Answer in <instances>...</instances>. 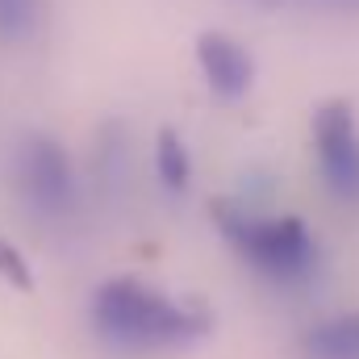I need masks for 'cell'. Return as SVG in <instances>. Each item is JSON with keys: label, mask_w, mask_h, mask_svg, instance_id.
<instances>
[{"label": "cell", "mask_w": 359, "mask_h": 359, "mask_svg": "<svg viewBox=\"0 0 359 359\" xmlns=\"http://www.w3.org/2000/svg\"><path fill=\"white\" fill-rule=\"evenodd\" d=\"M284 4H297V8H318V13H359V0H280Z\"/></svg>", "instance_id": "cell-10"}, {"label": "cell", "mask_w": 359, "mask_h": 359, "mask_svg": "<svg viewBox=\"0 0 359 359\" xmlns=\"http://www.w3.org/2000/svg\"><path fill=\"white\" fill-rule=\"evenodd\" d=\"M0 276H4L8 284H17V288H29V284H34V276L25 268L21 251H17L13 243H4V238H0Z\"/></svg>", "instance_id": "cell-9"}, {"label": "cell", "mask_w": 359, "mask_h": 359, "mask_svg": "<svg viewBox=\"0 0 359 359\" xmlns=\"http://www.w3.org/2000/svg\"><path fill=\"white\" fill-rule=\"evenodd\" d=\"M92 330L121 355H159L205 339L209 313L142 280H109L92 297Z\"/></svg>", "instance_id": "cell-1"}, {"label": "cell", "mask_w": 359, "mask_h": 359, "mask_svg": "<svg viewBox=\"0 0 359 359\" xmlns=\"http://www.w3.org/2000/svg\"><path fill=\"white\" fill-rule=\"evenodd\" d=\"M17 192L42 217H63L76 205V172H72L67 151L55 138L34 134V138L21 142V151H17Z\"/></svg>", "instance_id": "cell-3"}, {"label": "cell", "mask_w": 359, "mask_h": 359, "mask_svg": "<svg viewBox=\"0 0 359 359\" xmlns=\"http://www.w3.org/2000/svg\"><path fill=\"white\" fill-rule=\"evenodd\" d=\"M305 359H359V313H339L330 322H318L301 339Z\"/></svg>", "instance_id": "cell-6"}, {"label": "cell", "mask_w": 359, "mask_h": 359, "mask_svg": "<svg viewBox=\"0 0 359 359\" xmlns=\"http://www.w3.org/2000/svg\"><path fill=\"white\" fill-rule=\"evenodd\" d=\"M196 63L205 72V84L213 88V96H222V100H238V96H247L251 84H255V59L230 34H217V29L201 34L196 38Z\"/></svg>", "instance_id": "cell-5"}, {"label": "cell", "mask_w": 359, "mask_h": 359, "mask_svg": "<svg viewBox=\"0 0 359 359\" xmlns=\"http://www.w3.org/2000/svg\"><path fill=\"white\" fill-rule=\"evenodd\" d=\"M42 0H0V42H25L38 29Z\"/></svg>", "instance_id": "cell-7"}, {"label": "cell", "mask_w": 359, "mask_h": 359, "mask_svg": "<svg viewBox=\"0 0 359 359\" xmlns=\"http://www.w3.org/2000/svg\"><path fill=\"white\" fill-rule=\"evenodd\" d=\"M217 226L234 251L276 284H305L318 276V243L301 217H255L217 205Z\"/></svg>", "instance_id": "cell-2"}, {"label": "cell", "mask_w": 359, "mask_h": 359, "mask_svg": "<svg viewBox=\"0 0 359 359\" xmlns=\"http://www.w3.org/2000/svg\"><path fill=\"white\" fill-rule=\"evenodd\" d=\"M313 155L326 188L355 205L359 201V121L347 100H326L313 113Z\"/></svg>", "instance_id": "cell-4"}, {"label": "cell", "mask_w": 359, "mask_h": 359, "mask_svg": "<svg viewBox=\"0 0 359 359\" xmlns=\"http://www.w3.org/2000/svg\"><path fill=\"white\" fill-rule=\"evenodd\" d=\"M188 151H184V142H180L176 130H163L159 134V180L172 188V192H180L184 184H188Z\"/></svg>", "instance_id": "cell-8"}]
</instances>
